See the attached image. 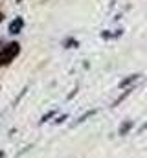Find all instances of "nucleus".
<instances>
[{
    "mask_svg": "<svg viewBox=\"0 0 147 158\" xmlns=\"http://www.w3.org/2000/svg\"><path fill=\"white\" fill-rule=\"evenodd\" d=\"M138 77V76H132V77H129V79H125V81H123V83H121V85H120V86H125V85H129V83H132V81H134V79Z\"/></svg>",
    "mask_w": 147,
    "mask_h": 158,
    "instance_id": "20e7f679",
    "label": "nucleus"
},
{
    "mask_svg": "<svg viewBox=\"0 0 147 158\" xmlns=\"http://www.w3.org/2000/svg\"><path fill=\"white\" fill-rule=\"evenodd\" d=\"M19 52H20L19 42H9V44H6V46L0 50V66H7L11 61H15V57L19 55Z\"/></svg>",
    "mask_w": 147,
    "mask_h": 158,
    "instance_id": "f257e3e1",
    "label": "nucleus"
},
{
    "mask_svg": "<svg viewBox=\"0 0 147 158\" xmlns=\"http://www.w3.org/2000/svg\"><path fill=\"white\" fill-rule=\"evenodd\" d=\"M2 20H4V15H2V13H0V22H2Z\"/></svg>",
    "mask_w": 147,
    "mask_h": 158,
    "instance_id": "39448f33",
    "label": "nucleus"
},
{
    "mask_svg": "<svg viewBox=\"0 0 147 158\" xmlns=\"http://www.w3.org/2000/svg\"><path fill=\"white\" fill-rule=\"evenodd\" d=\"M131 125H132V123H131V121H127V123H125V125H123V127L120 129V132H121V134H125V132H127V131L131 129Z\"/></svg>",
    "mask_w": 147,
    "mask_h": 158,
    "instance_id": "7ed1b4c3",
    "label": "nucleus"
},
{
    "mask_svg": "<svg viewBox=\"0 0 147 158\" xmlns=\"http://www.w3.org/2000/svg\"><path fill=\"white\" fill-rule=\"evenodd\" d=\"M22 28H24V20H22V17H17V19L9 24V33L15 35V33H19Z\"/></svg>",
    "mask_w": 147,
    "mask_h": 158,
    "instance_id": "f03ea898",
    "label": "nucleus"
}]
</instances>
